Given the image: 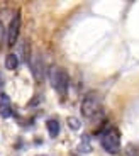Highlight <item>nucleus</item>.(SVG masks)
I'll list each match as a JSON object with an SVG mask.
<instances>
[{"label": "nucleus", "instance_id": "39448f33", "mask_svg": "<svg viewBox=\"0 0 139 156\" xmlns=\"http://www.w3.org/2000/svg\"><path fill=\"white\" fill-rule=\"evenodd\" d=\"M31 71H32V76H34L36 82H43L44 76H46V66H44V59L39 53H32V58H31Z\"/></svg>", "mask_w": 139, "mask_h": 156}, {"label": "nucleus", "instance_id": "f03ea898", "mask_svg": "<svg viewBox=\"0 0 139 156\" xmlns=\"http://www.w3.org/2000/svg\"><path fill=\"white\" fill-rule=\"evenodd\" d=\"M49 83L56 90V94L65 97L68 94V88H70V76H68L65 68L51 66L49 68Z\"/></svg>", "mask_w": 139, "mask_h": 156}, {"label": "nucleus", "instance_id": "1a4fd4ad", "mask_svg": "<svg viewBox=\"0 0 139 156\" xmlns=\"http://www.w3.org/2000/svg\"><path fill=\"white\" fill-rule=\"evenodd\" d=\"M17 66H19V56L14 55V53H9L5 56V68L7 70H16Z\"/></svg>", "mask_w": 139, "mask_h": 156}, {"label": "nucleus", "instance_id": "0eeeda50", "mask_svg": "<svg viewBox=\"0 0 139 156\" xmlns=\"http://www.w3.org/2000/svg\"><path fill=\"white\" fill-rule=\"evenodd\" d=\"M20 58H22L24 63H31V58H32V49H31V44L27 39H24L22 44H20Z\"/></svg>", "mask_w": 139, "mask_h": 156}, {"label": "nucleus", "instance_id": "9d476101", "mask_svg": "<svg viewBox=\"0 0 139 156\" xmlns=\"http://www.w3.org/2000/svg\"><path fill=\"white\" fill-rule=\"evenodd\" d=\"M78 151H80V153H90V151H92V144H90L88 136L81 137V143H80V146H78Z\"/></svg>", "mask_w": 139, "mask_h": 156}, {"label": "nucleus", "instance_id": "f8f14e48", "mask_svg": "<svg viewBox=\"0 0 139 156\" xmlns=\"http://www.w3.org/2000/svg\"><path fill=\"white\" fill-rule=\"evenodd\" d=\"M4 39H5V27L2 24V20H0V44L4 43Z\"/></svg>", "mask_w": 139, "mask_h": 156}, {"label": "nucleus", "instance_id": "7ed1b4c3", "mask_svg": "<svg viewBox=\"0 0 139 156\" xmlns=\"http://www.w3.org/2000/svg\"><path fill=\"white\" fill-rule=\"evenodd\" d=\"M100 144L104 148V151H107L109 154H117L120 149V133L117 127H107L105 131H102L100 136Z\"/></svg>", "mask_w": 139, "mask_h": 156}, {"label": "nucleus", "instance_id": "6e6552de", "mask_svg": "<svg viewBox=\"0 0 139 156\" xmlns=\"http://www.w3.org/2000/svg\"><path fill=\"white\" fill-rule=\"evenodd\" d=\"M46 129H48V133H49L51 137H56L59 134V129H61L59 121H56V119H48L46 121Z\"/></svg>", "mask_w": 139, "mask_h": 156}, {"label": "nucleus", "instance_id": "20e7f679", "mask_svg": "<svg viewBox=\"0 0 139 156\" xmlns=\"http://www.w3.org/2000/svg\"><path fill=\"white\" fill-rule=\"evenodd\" d=\"M20 12H14L10 22H9V27H7V44L9 46H14L19 39V32H20Z\"/></svg>", "mask_w": 139, "mask_h": 156}, {"label": "nucleus", "instance_id": "f257e3e1", "mask_svg": "<svg viewBox=\"0 0 139 156\" xmlns=\"http://www.w3.org/2000/svg\"><path fill=\"white\" fill-rule=\"evenodd\" d=\"M80 110H81V115L92 122L100 121L102 117H104V105H102L100 98H98V95L95 92L85 95V98L81 100Z\"/></svg>", "mask_w": 139, "mask_h": 156}, {"label": "nucleus", "instance_id": "423d86ee", "mask_svg": "<svg viewBox=\"0 0 139 156\" xmlns=\"http://www.w3.org/2000/svg\"><path fill=\"white\" fill-rule=\"evenodd\" d=\"M12 114H14V109H12L10 98L7 95H2L0 97V117L2 119H9V117H12Z\"/></svg>", "mask_w": 139, "mask_h": 156}, {"label": "nucleus", "instance_id": "ddd939ff", "mask_svg": "<svg viewBox=\"0 0 139 156\" xmlns=\"http://www.w3.org/2000/svg\"><path fill=\"white\" fill-rule=\"evenodd\" d=\"M37 156H46V154H37Z\"/></svg>", "mask_w": 139, "mask_h": 156}, {"label": "nucleus", "instance_id": "9b49d317", "mask_svg": "<svg viewBox=\"0 0 139 156\" xmlns=\"http://www.w3.org/2000/svg\"><path fill=\"white\" fill-rule=\"evenodd\" d=\"M68 127L71 129V131H80L81 122L78 121L77 117H68Z\"/></svg>", "mask_w": 139, "mask_h": 156}]
</instances>
